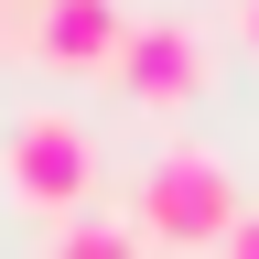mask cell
Wrapping results in <instances>:
<instances>
[{"label":"cell","mask_w":259,"mask_h":259,"mask_svg":"<svg viewBox=\"0 0 259 259\" xmlns=\"http://www.w3.org/2000/svg\"><path fill=\"white\" fill-rule=\"evenodd\" d=\"M0 184H11L22 216H87V194H97V141H87V119L22 108L11 141H0Z\"/></svg>","instance_id":"6da1fadb"},{"label":"cell","mask_w":259,"mask_h":259,"mask_svg":"<svg viewBox=\"0 0 259 259\" xmlns=\"http://www.w3.org/2000/svg\"><path fill=\"white\" fill-rule=\"evenodd\" d=\"M238 173H227L216 151H162L141 173V238L151 248H227V227H238Z\"/></svg>","instance_id":"7a4b0ae2"},{"label":"cell","mask_w":259,"mask_h":259,"mask_svg":"<svg viewBox=\"0 0 259 259\" xmlns=\"http://www.w3.org/2000/svg\"><path fill=\"white\" fill-rule=\"evenodd\" d=\"M108 76L130 87V108H194L205 97V32L194 22H130V44H119V65Z\"/></svg>","instance_id":"3957f363"},{"label":"cell","mask_w":259,"mask_h":259,"mask_svg":"<svg viewBox=\"0 0 259 259\" xmlns=\"http://www.w3.org/2000/svg\"><path fill=\"white\" fill-rule=\"evenodd\" d=\"M119 44H130V11H119V0H32V54L65 65V76L119 65Z\"/></svg>","instance_id":"277c9868"},{"label":"cell","mask_w":259,"mask_h":259,"mask_svg":"<svg viewBox=\"0 0 259 259\" xmlns=\"http://www.w3.org/2000/svg\"><path fill=\"white\" fill-rule=\"evenodd\" d=\"M54 259H141V227H108V216H65Z\"/></svg>","instance_id":"5b68a950"},{"label":"cell","mask_w":259,"mask_h":259,"mask_svg":"<svg viewBox=\"0 0 259 259\" xmlns=\"http://www.w3.org/2000/svg\"><path fill=\"white\" fill-rule=\"evenodd\" d=\"M216 259H259V216H238V227H227V248Z\"/></svg>","instance_id":"8992f818"},{"label":"cell","mask_w":259,"mask_h":259,"mask_svg":"<svg viewBox=\"0 0 259 259\" xmlns=\"http://www.w3.org/2000/svg\"><path fill=\"white\" fill-rule=\"evenodd\" d=\"M238 32H248V54H259V0H238Z\"/></svg>","instance_id":"52a82bcc"},{"label":"cell","mask_w":259,"mask_h":259,"mask_svg":"<svg viewBox=\"0 0 259 259\" xmlns=\"http://www.w3.org/2000/svg\"><path fill=\"white\" fill-rule=\"evenodd\" d=\"M0 32H11V22H0Z\"/></svg>","instance_id":"ba28073f"}]
</instances>
